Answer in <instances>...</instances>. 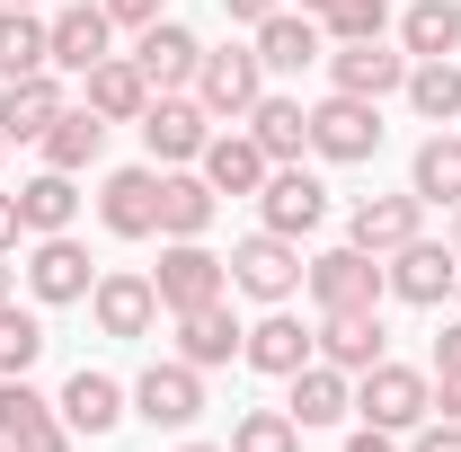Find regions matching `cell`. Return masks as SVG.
Wrapping results in <instances>:
<instances>
[{"label":"cell","instance_id":"cell-5","mask_svg":"<svg viewBox=\"0 0 461 452\" xmlns=\"http://www.w3.org/2000/svg\"><path fill=\"white\" fill-rule=\"evenodd\" d=\"M151 293L160 311H195V302H222L230 293V258H213L204 240H160V267H151Z\"/></svg>","mask_w":461,"mask_h":452},{"label":"cell","instance_id":"cell-37","mask_svg":"<svg viewBox=\"0 0 461 452\" xmlns=\"http://www.w3.org/2000/svg\"><path fill=\"white\" fill-rule=\"evenodd\" d=\"M230 452H302V426H293V408H249V417L230 426Z\"/></svg>","mask_w":461,"mask_h":452},{"label":"cell","instance_id":"cell-23","mask_svg":"<svg viewBox=\"0 0 461 452\" xmlns=\"http://www.w3.org/2000/svg\"><path fill=\"white\" fill-rule=\"evenodd\" d=\"M45 27H54V71H89V62L115 54V18L98 9V0H71V9H54Z\"/></svg>","mask_w":461,"mask_h":452},{"label":"cell","instance_id":"cell-46","mask_svg":"<svg viewBox=\"0 0 461 452\" xmlns=\"http://www.w3.org/2000/svg\"><path fill=\"white\" fill-rule=\"evenodd\" d=\"M230 18H240V27H258V18H276V9H285V0H222Z\"/></svg>","mask_w":461,"mask_h":452},{"label":"cell","instance_id":"cell-53","mask_svg":"<svg viewBox=\"0 0 461 452\" xmlns=\"http://www.w3.org/2000/svg\"><path fill=\"white\" fill-rule=\"evenodd\" d=\"M453 302H461V276H453Z\"/></svg>","mask_w":461,"mask_h":452},{"label":"cell","instance_id":"cell-35","mask_svg":"<svg viewBox=\"0 0 461 452\" xmlns=\"http://www.w3.org/2000/svg\"><path fill=\"white\" fill-rule=\"evenodd\" d=\"M320 27H329V45H373V36H391V0H329Z\"/></svg>","mask_w":461,"mask_h":452},{"label":"cell","instance_id":"cell-1","mask_svg":"<svg viewBox=\"0 0 461 452\" xmlns=\"http://www.w3.org/2000/svg\"><path fill=\"white\" fill-rule=\"evenodd\" d=\"M355 417H364V426H391V435H417V426L435 417V373L382 355L373 373H355Z\"/></svg>","mask_w":461,"mask_h":452},{"label":"cell","instance_id":"cell-47","mask_svg":"<svg viewBox=\"0 0 461 452\" xmlns=\"http://www.w3.org/2000/svg\"><path fill=\"white\" fill-rule=\"evenodd\" d=\"M444 240H453V249H461V204H453V231H444Z\"/></svg>","mask_w":461,"mask_h":452},{"label":"cell","instance_id":"cell-22","mask_svg":"<svg viewBox=\"0 0 461 452\" xmlns=\"http://www.w3.org/2000/svg\"><path fill=\"white\" fill-rule=\"evenodd\" d=\"M382 355H391L382 311H320V364H338V373H373Z\"/></svg>","mask_w":461,"mask_h":452},{"label":"cell","instance_id":"cell-36","mask_svg":"<svg viewBox=\"0 0 461 452\" xmlns=\"http://www.w3.org/2000/svg\"><path fill=\"white\" fill-rule=\"evenodd\" d=\"M36 355H45V320L18 311V302H0V382L9 373H36Z\"/></svg>","mask_w":461,"mask_h":452},{"label":"cell","instance_id":"cell-41","mask_svg":"<svg viewBox=\"0 0 461 452\" xmlns=\"http://www.w3.org/2000/svg\"><path fill=\"white\" fill-rule=\"evenodd\" d=\"M408 452H461V426L453 417H426V426H417V444Z\"/></svg>","mask_w":461,"mask_h":452},{"label":"cell","instance_id":"cell-7","mask_svg":"<svg viewBox=\"0 0 461 452\" xmlns=\"http://www.w3.org/2000/svg\"><path fill=\"white\" fill-rule=\"evenodd\" d=\"M311 151L338 160V169L373 160V151H382V98H346V89H329V98L311 107Z\"/></svg>","mask_w":461,"mask_h":452},{"label":"cell","instance_id":"cell-9","mask_svg":"<svg viewBox=\"0 0 461 452\" xmlns=\"http://www.w3.org/2000/svg\"><path fill=\"white\" fill-rule=\"evenodd\" d=\"M382 276H391V302H408V311H435V302L453 293V276H461V249L417 231L408 249H391V258H382Z\"/></svg>","mask_w":461,"mask_h":452},{"label":"cell","instance_id":"cell-28","mask_svg":"<svg viewBox=\"0 0 461 452\" xmlns=\"http://www.w3.org/2000/svg\"><path fill=\"white\" fill-rule=\"evenodd\" d=\"M195 169H204V186H213V195H258V186H267V169H276V160L258 151V133H213Z\"/></svg>","mask_w":461,"mask_h":452},{"label":"cell","instance_id":"cell-2","mask_svg":"<svg viewBox=\"0 0 461 452\" xmlns=\"http://www.w3.org/2000/svg\"><path fill=\"white\" fill-rule=\"evenodd\" d=\"M230 293H249V302H293L302 293V240H285V231H249L240 249H230Z\"/></svg>","mask_w":461,"mask_h":452},{"label":"cell","instance_id":"cell-15","mask_svg":"<svg viewBox=\"0 0 461 452\" xmlns=\"http://www.w3.org/2000/svg\"><path fill=\"white\" fill-rule=\"evenodd\" d=\"M258 213H267V231L302 240V231L329 222V186L302 169V160H285V169H267V186H258Z\"/></svg>","mask_w":461,"mask_h":452},{"label":"cell","instance_id":"cell-32","mask_svg":"<svg viewBox=\"0 0 461 452\" xmlns=\"http://www.w3.org/2000/svg\"><path fill=\"white\" fill-rule=\"evenodd\" d=\"M98 151H107V115L62 107V115H54V133H45V169L80 177V169H98Z\"/></svg>","mask_w":461,"mask_h":452},{"label":"cell","instance_id":"cell-14","mask_svg":"<svg viewBox=\"0 0 461 452\" xmlns=\"http://www.w3.org/2000/svg\"><path fill=\"white\" fill-rule=\"evenodd\" d=\"M195 62H204V45H195L186 18H151V27L133 36V71L151 80V98H160V89H195Z\"/></svg>","mask_w":461,"mask_h":452},{"label":"cell","instance_id":"cell-10","mask_svg":"<svg viewBox=\"0 0 461 452\" xmlns=\"http://www.w3.org/2000/svg\"><path fill=\"white\" fill-rule=\"evenodd\" d=\"M89 320H98L107 338H151L169 311H160V293H151L142 267H107V276L89 284Z\"/></svg>","mask_w":461,"mask_h":452},{"label":"cell","instance_id":"cell-17","mask_svg":"<svg viewBox=\"0 0 461 452\" xmlns=\"http://www.w3.org/2000/svg\"><path fill=\"white\" fill-rule=\"evenodd\" d=\"M98 222H107L115 240H160V169H107Z\"/></svg>","mask_w":461,"mask_h":452},{"label":"cell","instance_id":"cell-51","mask_svg":"<svg viewBox=\"0 0 461 452\" xmlns=\"http://www.w3.org/2000/svg\"><path fill=\"white\" fill-rule=\"evenodd\" d=\"M0 9H36V0H0Z\"/></svg>","mask_w":461,"mask_h":452},{"label":"cell","instance_id":"cell-45","mask_svg":"<svg viewBox=\"0 0 461 452\" xmlns=\"http://www.w3.org/2000/svg\"><path fill=\"white\" fill-rule=\"evenodd\" d=\"M435 373H461V320L444 329V338H435Z\"/></svg>","mask_w":461,"mask_h":452},{"label":"cell","instance_id":"cell-40","mask_svg":"<svg viewBox=\"0 0 461 452\" xmlns=\"http://www.w3.org/2000/svg\"><path fill=\"white\" fill-rule=\"evenodd\" d=\"M98 9H107L115 27H133V36H142V27H151V18H169V9H160V0H98Z\"/></svg>","mask_w":461,"mask_h":452},{"label":"cell","instance_id":"cell-49","mask_svg":"<svg viewBox=\"0 0 461 452\" xmlns=\"http://www.w3.org/2000/svg\"><path fill=\"white\" fill-rule=\"evenodd\" d=\"M0 302H9V258H0Z\"/></svg>","mask_w":461,"mask_h":452},{"label":"cell","instance_id":"cell-50","mask_svg":"<svg viewBox=\"0 0 461 452\" xmlns=\"http://www.w3.org/2000/svg\"><path fill=\"white\" fill-rule=\"evenodd\" d=\"M302 9H311V18H320V9H329V0H302Z\"/></svg>","mask_w":461,"mask_h":452},{"label":"cell","instance_id":"cell-52","mask_svg":"<svg viewBox=\"0 0 461 452\" xmlns=\"http://www.w3.org/2000/svg\"><path fill=\"white\" fill-rule=\"evenodd\" d=\"M0 160H9V133H0Z\"/></svg>","mask_w":461,"mask_h":452},{"label":"cell","instance_id":"cell-33","mask_svg":"<svg viewBox=\"0 0 461 452\" xmlns=\"http://www.w3.org/2000/svg\"><path fill=\"white\" fill-rule=\"evenodd\" d=\"M27 71H54V27L36 9H0V80H27Z\"/></svg>","mask_w":461,"mask_h":452},{"label":"cell","instance_id":"cell-27","mask_svg":"<svg viewBox=\"0 0 461 452\" xmlns=\"http://www.w3.org/2000/svg\"><path fill=\"white\" fill-rule=\"evenodd\" d=\"M240 124L258 133V151H267L276 169H285V160H302V151H311V107H302V98H285V89H267V98H258V107L240 115Z\"/></svg>","mask_w":461,"mask_h":452},{"label":"cell","instance_id":"cell-43","mask_svg":"<svg viewBox=\"0 0 461 452\" xmlns=\"http://www.w3.org/2000/svg\"><path fill=\"white\" fill-rule=\"evenodd\" d=\"M435 417H453V426H461V373H435Z\"/></svg>","mask_w":461,"mask_h":452},{"label":"cell","instance_id":"cell-20","mask_svg":"<svg viewBox=\"0 0 461 452\" xmlns=\"http://www.w3.org/2000/svg\"><path fill=\"white\" fill-rule=\"evenodd\" d=\"M80 107L107 115V124H142V107H151V80L133 71V54H107L80 71Z\"/></svg>","mask_w":461,"mask_h":452},{"label":"cell","instance_id":"cell-11","mask_svg":"<svg viewBox=\"0 0 461 452\" xmlns=\"http://www.w3.org/2000/svg\"><path fill=\"white\" fill-rule=\"evenodd\" d=\"M258 62H267V80H293V71H311V62H329V27L311 18V9H276V18H258Z\"/></svg>","mask_w":461,"mask_h":452},{"label":"cell","instance_id":"cell-19","mask_svg":"<svg viewBox=\"0 0 461 452\" xmlns=\"http://www.w3.org/2000/svg\"><path fill=\"white\" fill-rule=\"evenodd\" d=\"M62 107H71V89H62L54 71H27V80H0V133H9V142H45Z\"/></svg>","mask_w":461,"mask_h":452},{"label":"cell","instance_id":"cell-16","mask_svg":"<svg viewBox=\"0 0 461 452\" xmlns=\"http://www.w3.org/2000/svg\"><path fill=\"white\" fill-rule=\"evenodd\" d=\"M54 408H62V426H71V435H89V444H98V435H115V426L133 417V391H124L115 373H89V364H80V373L62 382Z\"/></svg>","mask_w":461,"mask_h":452},{"label":"cell","instance_id":"cell-12","mask_svg":"<svg viewBox=\"0 0 461 452\" xmlns=\"http://www.w3.org/2000/svg\"><path fill=\"white\" fill-rule=\"evenodd\" d=\"M89 284H98V267H89V249H80L71 231H45V240L27 249V293H36L45 311H62V302H89Z\"/></svg>","mask_w":461,"mask_h":452},{"label":"cell","instance_id":"cell-3","mask_svg":"<svg viewBox=\"0 0 461 452\" xmlns=\"http://www.w3.org/2000/svg\"><path fill=\"white\" fill-rule=\"evenodd\" d=\"M302 284H311V302L320 311H382V293H391V276H382V258L373 249H320L311 267H302Z\"/></svg>","mask_w":461,"mask_h":452},{"label":"cell","instance_id":"cell-48","mask_svg":"<svg viewBox=\"0 0 461 452\" xmlns=\"http://www.w3.org/2000/svg\"><path fill=\"white\" fill-rule=\"evenodd\" d=\"M177 452H230V444H177Z\"/></svg>","mask_w":461,"mask_h":452},{"label":"cell","instance_id":"cell-34","mask_svg":"<svg viewBox=\"0 0 461 452\" xmlns=\"http://www.w3.org/2000/svg\"><path fill=\"white\" fill-rule=\"evenodd\" d=\"M408 107L426 115V124H461V62L444 54V62H408Z\"/></svg>","mask_w":461,"mask_h":452},{"label":"cell","instance_id":"cell-21","mask_svg":"<svg viewBox=\"0 0 461 452\" xmlns=\"http://www.w3.org/2000/svg\"><path fill=\"white\" fill-rule=\"evenodd\" d=\"M417 231H426V204H417V195H364V204L346 213V240H355V249H373V258L408 249Z\"/></svg>","mask_w":461,"mask_h":452},{"label":"cell","instance_id":"cell-24","mask_svg":"<svg viewBox=\"0 0 461 452\" xmlns=\"http://www.w3.org/2000/svg\"><path fill=\"white\" fill-rule=\"evenodd\" d=\"M293 426H302V435H311V426H338V417H355V373H338V364H320V355H311V364H302V373H293Z\"/></svg>","mask_w":461,"mask_h":452},{"label":"cell","instance_id":"cell-30","mask_svg":"<svg viewBox=\"0 0 461 452\" xmlns=\"http://www.w3.org/2000/svg\"><path fill=\"white\" fill-rule=\"evenodd\" d=\"M213 186H204V169H160V240H204L213 231Z\"/></svg>","mask_w":461,"mask_h":452},{"label":"cell","instance_id":"cell-8","mask_svg":"<svg viewBox=\"0 0 461 452\" xmlns=\"http://www.w3.org/2000/svg\"><path fill=\"white\" fill-rule=\"evenodd\" d=\"M311 355H320V329H311L293 302H276L267 320H249V338H240V364H249V373H267V382H293Z\"/></svg>","mask_w":461,"mask_h":452},{"label":"cell","instance_id":"cell-38","mask_svg":"<svg viewBox=\"0 0 461 452\" xmlns=\"http://www.w3.org/2000/svg\"><path fill=\"white\" fill-rule=\"evenodd\" d=\"M45 417H62V408L36 391L27 373H9V382H0V444H18V435H27V426H45Z\"/></svg>","mask_w":461,"mask_h":452},{"label":"cell","instance_id":"cell-29","mask_svg":"<svg viewBox=\"0 0 461 452\" xmlns=\"http://www.w3.org/2000/svg\"><path fill=\"white\" fill-rule=\"evenodd\" d=\"M408 195H417V204H444V213L461 204V133H453V124H435V133L417 142V160H408Z\"/></svg>","mask_w":461,"mask_h":452},{"label":"cell","instance_id":"cell-39","mask_svg":"<svg viewBox=\"0 0 461 452\" xmlns=\"http://www.w3.org/2000/svg\"><path fill=\"white\" fill-rule=\"evenodd\" d=\"M71 444H80V435H71L62 417H45V426H27V435H18L9 452H71Z\"/></svg>","mask_w":461,"mask_h":452},{"label":"cell","instance_id":"cell-26","mask_svg":"<svg viewBox=\"0 0 461 452\" xmlns=\"http://www.w3.org/2000/svg\"><path fill=\"white\" fill-rule=\"evenodd\" d=\"M391 36H400L408 62H444V54H461V0H408L400 18H391Z\"/></svg>","mask_w":461,"mask_h":452},{"label":"cell","instance_id":"cell-4","mask_svg":"<svg viewBox=\"0 0 461 452\" xmlns=\"http://www.w3.org/2000/svg\"><path fill=\"white\" fill-rule=\"evenodd\" d=\"M258 98H267V62H258V45H213V54L195 62V107L213 115V124H240Z\"/></svg>","mask_w":461,"mask_h":452},{"label":"cell","instance_id":"cell-54","mask_svg":"<svg viewBox=\"0 0 461 452\" xmlns=\"http://www.w3.org/2000/svg\"><path fill=\"white\" fill-rule=\"evenodd\" d=\"M0 452H9V444H0Z\"/></svg>","mask_w":461,"mask_h":452},{"label":"cell","instance_id":"cell-31","mask_svg":"<svg viewBox=\"0 0 461 452\" xmlns=\"http://www.w3.org/2000/svg\"><path fill=\"white\" fill-rule=\"evenodd\" d=\"M18 222H27V240H45V231H71V222H80V177L36 169L27 186H18Z\"/></svg>","mask_w":461,"mask_h":452},{"label":"cell","instance_id":"cell-44","mask_svg":"<svg viewBox=\"0 0 461 452\" xmlns=\"http://www.w3.org/2000/svg\"><path fill=\"white\" fill-rule=\"evenodd\" d=\"M18 240H27V222H18V195H0V258H9Z\"/></svg>","mask_w":461,"mask_h":452},{"label":"cell","instance_id":"cell-25","mask_svg":"<svg viewBox=\"0 0 461 452\" xmlns=\"http://www.w3.org/2000/svg\"><path fill=\"white\" fill-rule=\"evenodd\" d=\"M240 338H249V329L230 320V293H222V302H195V311H177V355H186L195 373L230 364V355H240Z\"/></svg>","mask_w":461,"mask_h":452},{"label":"cell","instance_id":"cell-42","mask_svg":"<svg viewBox=\"0 0 461 452\" xmlns=\"http://www.w3.org/2000/svg\"><path fill=\"white\" fill-rule=\"evenodd\" d=\"M346 452H400V435H391V426H355V435H346Z\"/></svg>","mask_w":461,"mask_h":452},{"label":"cell","instance_id":"cell-6","mask_svg":"<svg viewBox=\"0 0 461 452\" xmlns=\"http://www.w3.org/2000/svg\"><path fill=\"white\" fill-rule=\"evenodd\" d=\"M204 142H213V115L195 107V89H160V98L142 107V151H151V169L204 160Z\"/></svg>","mask_w":461,"mask_h":452},{"label":"cell","instance_id":"cell-13","mask_svg":"<svg viewBox=\"0 0 461 452\" xmlns=\"http://www.w3.org/2000/svg\"><path fill=\"white\" fill-rule=\"evenodd\" d=\"M133 417H142V426H195V417H204V373H195V364H186V355H169V364H151V373H142V382H133Z\"/></svg>","mask_w":461,"mask_h":452},{"label":"cell","instance_id":"cell-18","mask_svg":"<svg viewBox=\"0 0 461 452\" xmlns=\"http://www.w3.org/2000/svg\"><path fill=\"white\" fill-rule=\"evenodd\" d=\"M400 80H408V54L391 36H373V45H329V89H346V98H391Z\"/></svg>","mask_w":461,"mask_h":452}]
</instances>
